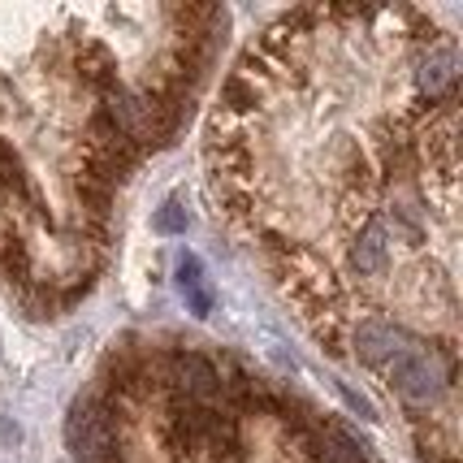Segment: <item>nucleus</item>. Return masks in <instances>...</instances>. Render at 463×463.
I'll list each match as a JSON object with an SVG mask.
<instances>
[{"label": "nucleus", "mask_w": 463, "mask_h": 463, "mask_svg": "<svg viewBox=\"0 0 463 463\" xmlns=\"http://www.w3.org/2000/svg\"><path fill=\"white\" fill-rule=\"evenodd\" d=\"M385 373H390V385L403 394L407 403H433L446 390V368H442V360H438V351H433V346H420V343L407 346Z\"/></svg>", "instance_id": "obj_1"}, {"label": "nucleus", "mask_w": 463, "mask_h": 463, "mask_svg": "<svg viewBox=\"0 0 463 463\" xmlns=\"http://www.w3.org/2000/svg\"><path fill=\"white\" fill-rule=\"evenodd\" d=\"M0 191L14 195V200L35 203V191H31V178H26V169H22V156L5 139H0Z\"/></svg>", "instance_id": "obj_9"}, {"label": "nucleus", "mask_w": 463, "mask_h": 463, "mask_svg": "<svg viewBox=\"0 0 463 463\" xmlns=\"http://www.w3.org/2000/svg\"><path fill=\"white\" fill-rule=\"evenodd\" d=\"M416 79H420V91L429 96V104L455 96V52H450V48H433V52L420 61Z\"/></svg>", "instance_id": "obj_6"}, {"label": "nucleus", "mask_w": 463, "mask_h": 463, "mask_svg": "<svg viewBox=\"0 0 463 463\" xmlns=\"http://www.w3.org/2000/svg\"><path fill=\"white\" fill-rule=\"evenodd\" d=\"M79 79L87 82V87H96L100 96H109L113 87H121L118 82V61H113V52L104 48V43H82L79 52Z\"/></svg>", "instance_id": "obj_7"}, {"label": "nucleus", "mask_w": 463, "mask_h": 463, "mask_svg": "<svg viewBox=\"0 0 463 463\" xmlns=\"http://www.w3.org/2000/svg\"><path fill=\"white\" fill-rule=\"evenodd\" d=\"M0 260H5L14 282H26V278H31V251H26V242H22L18 234H5V239H0Z\"/></svg>", "instance_id": "obj_11"}, {"label": "nucleus", "mask_w": 463, "mask_h": 463, "mask_svg": "<svg viewBox=\"0 0 463 463\" xmlns=\"http://www.w3.org/2000/svg\"><path fill=\"white\" fill-rule=\"evenodd\" d=\"M169 385L174 394L191 399V403H217V390H222V377H217V364L195 355V351H178L169 360Z\"/></svg>", "instance_id": "obj_2"}, {"label": "nucleus", "mask_w": 463, "mask_h": 463, "mask_svg": "<svg viewBox=\"0 0 463 463\" xmlns=\"http://www.w3.org/2000/svg\"><path fill=\"white\" fill-rule=\"evenodd\" d=\"M182 295L191 299L195 317H208V295L200 286V260H182Z\"/></svg>", "instance_id": "obj_12"}, {"label": "nucleus", "mask_w": 463, "mask_h": 463, "mask_svg": "<svg viewBox=\"0 0 463 463\" xmlns=\"http://www.w3.org/2000/svg\"><path fill=\"white\" fill-rule=\"evenodd\" d=\"M203 450L213 463H251L247 459V442L239 433V416H230L225 407L213 403L208 411V429H203Z\"/></svg>", "instance_id": "obj_4"}, {"label": "nucleus", "mask_w": 463, "mask_h": 463, "mask_svg": "<svg viewBox=\"0 0 463 463\" xmlns=\"http://www.w3.org/2000/svg\"><path fill=\"white\" fill-rule=\"evenodd\" d=\"M70 191H74V200H82V208H87V213H96V217H104V213H109L113 186H104L100 178H91L87 169L70 174Z\"/></svg>", "instance_id": "obj_10"}, {"label": "nucleus", "mask_w": 463, "mask_h": 463, "mask_svg": "<svg viewBox=\"0 0 463 463\" xmlns=\"http://www.w3.org/2000/svg\"><path fill=\"white\" fill-rule=\"evenodd\" d=\"M351 264L360 269L364 278L368 273H382L385 264H390V225L382 217H373V222L360 230V239L351 242Z\"/></svg>", "instance_id": "obj_5"}, {"label": "nucleus", "mask_w": 463, "mask_h": 463, "mask_svg": "<svg viewBox=\"0 0 463 463\" xmlns=\"http://www.w3.org/2000/svg\"><path fill=\"white\" fill-rule=\"evenodd\" d=\"M416 343L407 329H399L394 321H382V317H368V321L355 329V351L368 368H390V364L403 355L407 346Z\"/></svg>", "instance_id": "obj_3"}, {"label": "nucleus", "mask_w": 463, "mask_h": 463, "mask_svg": "<svg viewBox=\"0 0 463 463\" xmlns=\"http://www.w3.org/2000/svg\"><path fill=\"white\" fill-rule=\"evenodd\" d=\"M264 104V87L260 82H251L247 74H230V79L222 82V113H234V118H242V113H256Z\"/></svg>", "instance_id": "obj_8"}, {"label": "nucleus", "mask_w": 463, "mask_h": 463, "mask_svg": "<svg viewBox=\"0 0 463 463\" xmlns=\"http://www.w3.org/2000/svg\"><path fill=\"white\" fill-rule=\"evenodd\" d=\"M186 222H191V217H186V208H182V200H169L161 208V213H156V234H186Z\"/></svg>", "instance_id": "obj_13"}]
</instances>
